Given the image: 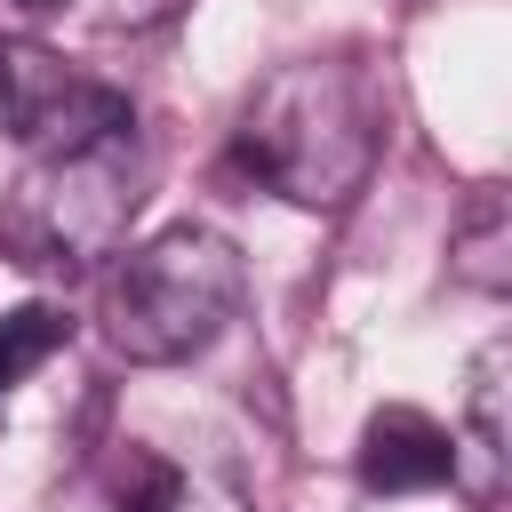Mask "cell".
Wrapping results in <instances>:
<instances>
[{
    "label": "cell",
    "mask_w": 512,
    "mask_h": 512,
    "mask_svg": "<svg viewBox=\"0 0 512 512\" xmlns=\"http://www.w3.org/2000/svg\"><path fill=\"white\" fill-rule=\"evenodd\" d=\"M376 152H384V96L360 64L344 56H304V64H280L248 112H240V136H232V160L296 200V208H352L360 184L376 176Z\"/></svg>",
    "instance_id": "cell-1"
},
{
    "label": "cell",
    "mask_w": 512,
    "mask_h": 512,
    "mask_svg": "<svg viewBox=\"0 0 512 512\" xmlns=\"http://www.w3.org/2000/svg\"><path fill=\"white\" fill-rule=\"evenodd\" d=\"M240 288H248V264L216 224H160L120 256L104 288V336L136 368H176L224 336V320L240 312Z\"/></svg>",
    "instance_id": "cell-2"
},
{
    "label": "cell",
    "mask_w": 512,
    "mask_h": 512,
    "mask_svg": "<svg viewBox=\"0 0 512 512\" xmlns=\"http://www.w3.org/2000/svg\"><path fill=\"white\" fill-rule=\"evenodd\" d=\"M136 200H144V168H136V144L112 136V144H88V152H48L16 176L8 208H0V248L32 272H88L96 256H112L136 224Z\"/></svg>",
    "instance_id": "cell-3"
},
{
    "label": "cell",
    "mask_w": 512,
    "mask_h": 512,
    "mask_svg": "<svg viewBox=\"0 0 512 512\" xmlns=\"http://www.w3.org/2000/svg\"><path fill=\"white\" fill-rule=\"evenodd\" d=\"M0 120H8L16 144H32L48 160V152H88V144L128 136L136 128V104L112 80H88L80 64H64L56 48L8 40L0 48Z\"/></svg>",
    "instance_id": "cell-4"
},
{
    "label": "cell",
    "mask_w": 512,
    "mask_h": 512,
    "mask_svg": "<svg viewBox=\"0 0 512 512\" xmlns=\"http://www.w3.org/2000/svg\"><path fill=\"white\" fill-rule=\"evenodd\" d=\"M456 480V440L448 424H432L424 408H376L360 424V488L368 496H424Z\"/></svg>",
    "instance_id": "cell-5"
},
{
    "label": "cell",
    "mask_w": 512,
    "mask_h": 512,
    "mask_svg": "<svg viewBox=\"0 0 512 512\" xmlns=\"http://www.w3.org/2000/svg\"><path fill=\"white\" fill-rule=\"evenodd\" d=\"M504 368H512V352L504 344H488L480 360H472V392H464V448H472V464H456V480L480 496V504H496L504 496Z\"/></svg>",
    "instance_id": "cell-6"
},
{
    "label": "cell",
    "mask_w": 512,
    "mask_h": 512,
    "mask_svg": "<svg viewBox=\"0 0 512 512\" xmlns=\"http://www.w3.org/2000/svg\"><path fill=\"white\" fill-rule=\"evenodd\" d=\"M448 272L480 296H504L512 288V208L496 184L472 192V208L456 216V240H448Z\"/></svg>",
    "instance_id": "cell-7"
},
{
    "label": "cell",
    "mask_w": 512,
    "mask_h": 512,
    "mask_svg": "<svg viewBox=\"0 0 512 512\" xmlns=\"http://www.w3.org/2000/svg\"><path fill=\"white\" fill-rule=\"evenodd\" d=\"M56 344H72V320H64L56 304H24V312H8V320H0V392H16Z\"/></svg>",
    "instance_id": "cell-8"
},
{
    "label": "cell",
    "mask_w": 512,
    "mask_h": 512,
    "mask_svg": "<svg viewBox=\"0 0 512 512\" xmlns=\"http://www.w3.org/2000/svg\"><path fill=\"white\" fill-rule=\"evenodd\" d=\"M16 8H32V16H48V8H64V0H16Z\"/></svg>",
    "instance_id": "cell-9"
}]
</instances>
